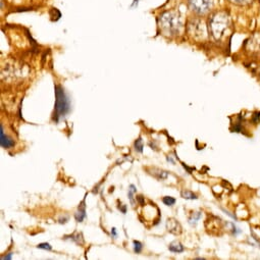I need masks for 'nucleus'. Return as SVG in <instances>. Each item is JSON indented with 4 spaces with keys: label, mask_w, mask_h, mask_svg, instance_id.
<instances>
[{
    "label": "nucleus",
    "mask_w": 260,
    "mask_h": 260,
    "mask_svg": "<svg viewBox=\"0 0 260 260\" xmlns=\"http://www.w3.org/2000/svg\"><path fill=\"white\" fill-rule=\"evenodd\" d=\"M232 26L231 18L224 11H219L211 15L208 21L209 34L216 40H221L230 32Z\"/></svg>",
    "instance_id": "1"
},
{
    "label": "nucleus",
    "mask_w": 260,
    "mask_h": 260,
    "mask_svg": "<svg viewBox=\"0 0 260 260\" xmlns=\"http://www.w3.org/2000/svg\"><path fill=\"white\" fill-rule=\"evenodd\" d=\"M137 193V188H136V186L135 185H131L129 186V189H128V199H129V201H131V204L133 205V206H135V201H134V194H136Z\"/></svg>",
    "instance_id": "10"
},
{
    "label": "nucleus",
    "mask_w": 260,
    "mask_h": 260,
    "mask_svg": "<svg viewBox=\"0 0 260 260\" xmlns=\"http://www.w3.org/2000/svg\"><path fill=\"white\" fill-rule=\"evenodd\" d=\"M162 202L167 206H173L176 203V199L173 197H170V196H166L162 198Z\"/></svg>",
    "instance_id": "15"
},
{
    "label": "nucleus",
    "mask_w": 260,
    "mask_h": 260,
    "mask_svg": "<svg viewBox=\"0 0 260 260\" xmlns=\"http://www.w3.org/2000/svg\"><path fill=\"white\" fill-rule=\"evenodd\" d=\"M133 244H134V251H135V253H137V254L141 253L142 249H143V244L141 242H139V241H136V240L133 242Z\"/></svg>",
    "instance_id": "16"
},
{
    "label": "nucleus",
    "mask_w": 260,
    "mask_h": 260,
    "mask_svg": "<svg viewBox=\"0 0 260 260\" xmlns=\"http://www.w3.org/2000/svg\"><path fill=\"white\" fill-rule=\"evenodd\" d=\"M136 199L138 200V202H139L141 205H144V197H143V196H138V197H136Z\"/></svg>",
    "instance_id": "19"
},
{
    "label": "nucleus",
    "mask_w": 260,
    "mask_h": 260,
    "mask_svg": "<svg viewBox=\"0 0 260 260\" xmlns=\"http://www.w3.org/2000/svg\"><path fill=\"white\" fill-rule=\"evenodd\" d=\"M54 90H55V105H54V112H53L52 119L54 122L57 123L61 117H64L70 112L71 100L61 86L55 85Z\"/></svg>",
    "instance_id": "3"
},
{
    "label": "nucleus",
    "mask_w": 260,
    "mask_h": 260,
    "mask_svg": "<svg viewBox=\"0 0 260 260\" xmlns=\"http://www.w3.org/2000/svg\"><path fill=\"white\" fill-rule=\"evenodd\" d=\"M37 248L39 249H43V250H47V251H50L52 250V246L49 244V243H40Z\"/></svg>",
    "instance_id": "17"
},
{
    "label": "nucleus",
    "mask_w": 260,
    "mask_h": 260,
    "mask_svg": "<svg viewBox=\"0 0 260 260\" xmlns=\"http://www.w3.org/2000/svg\"><path fill=\"white\" fill-rule=\"evenodd\" d=\"M229 2L237 6H247V5H250L252 2H254V0H229Z\"/></svg>",
    "instance_id": "13"
},
{
    "label": "nucleus",
    "mask_w": 260,
    "mask_h": 260,
    "mask_svg": "<svg viewBox=\"0 0 260 260\" xmlns=\"http://www.w3.org/2000/svg\"><path fill=\"white\" fill-rule=\"evenodd\" d=\"M135 150L139 153H142L143 152V149H144V144H143V140L142 138H138V140L135 141Z\"/></svg>",
    "instance_id": "12"
},
{
    "label": "nucleus",
    "mask_w": 260,
    "mask_h": 260,
    "mask_svg": "<svg viewBox=\"0 0 260 260\" xmlns=\"http://www.w3.org/2000/svg\"><path fill=\"white\" fill-rule=\"evenodd\" d=\"M71 239L76 242L79 245H83L84 244V239H83V235L81 233H77V234H73L70 236Z\"/></svg>",
    "instance_id": "11"
},
{
    "label": "nucleus",
    "mask_w": 260,
    "mask_h": 260,
    "mask_svg": "<svg viewBox=\"0 0 260 260\" xmlns=\"http://www.w3.org/2000/svg\"><path fill=\"white\" fill-rule=\"evenodd\" d=\"M181 195H182V197L185 198V199H191V200L197 199V196H196L194 193L190 192V191H185V190H184V191H182Z\"/></svg>",
    "instance_id": "14"
},
{
    "label": "nucleus",
    "mask_w": 260,
    "mask_h": 260,
    "mask_svg": "<svg viewBox=\"0 0 260 260\" xmlns=\"http://www.w3.org/2000/svg\"><path fill=\"white\" fill-rule=\"evenodd\" d=\"M188 30H189V33L195 38H198V37L203 38L204 35L206 34V29L203 23L199 20H192L188 24Z\"/></svg>",
    "instance_id": "5"
},
{
    "label": "nucleus",
    "mask_w": 260,
    "mask_h": 260,
    "mask_svg": "<svg viewBox=\"0 0 260 260\" xmlns=\"http://www.w3.org/2000/svg\"><path fill=\"white\" fill-rule=\"evenodd\" d=\"M111 236L115 239L117 237V233H116V229L115 228H112L111 229Z\"/></svg>",
    "instance_id": "20"
},
{
    "label": "nucleus",
    "mask_w": 260,
    "mask_h": 260,
    "mask_svg": "<svg viewBox=\"0 0 260 260\" xmlns=\"http://www.w3.org/2000/svg\"><path fill=\"white\" fill-rule=\"evenodd\" d=\"M68 220H69V217H68V216H66V217L60 218V219H59V222H60V223H66Z\"/></svg>",
    "instance_id": "21"
},
{
    "label": "nucleus",
    "mask_w": 260,
    "mask_h": 260,
    "mask_svg": "<svg viewBox=\"0 0 260 260\" xmlns=\"http://www.w3.org/2000/svg\"><path fill=\"white\" fill-rule=\"evenodd\" d=\"M150 174L158 180H166L169 177V172H166L160 169H153L152 173H150Z\"/></svg>",
    "instance_id": "8"
},
{
    "label": "nucleus",
    "mask_w": 260,
    "mask_h": 260,
    "mask_svg": "<svg viewBox=\"0 0 260 260\" xmlns=\"http://www.w3.org/2000/svg\"><path fill=\"white\" fill-rule=\"evenodd\" d=\"M158 25L164 35L174 37L181 33L183 29V20L179 12L168 11L160 15Z\"/></svg>",
    "instance_id": "2"
},
{
    "label": "nucleus",
    "mask_w": 260,
    "mask_h": 260,
    "mask_svg": "<svg viewBox=\"0 0 260 260\" xmlns=\"http://www.w3.org/2000/svg\"><path fill=\"white\" fill-rule=\"evenodd\" d=\"M169 250L174 253H182V252H184L185 248L180 242H174L169 246Z\"/></svg>",
    "instance_id": "9"
},
{
    "label": "nucleus",
    "mask_w": 260,
    "mask_h": 260,
    "mask_svg": "<svg viewBox=\"0 0 260 260\" xmlns=\"http://www.w3.org/2000/svg\"><path fill=\"white\" fill-rule=\"evenodd\" d=\"M85 200H86V198H84V200L82 201V203H81L80 206H79L78 211L75 213V219H76L78 222H82V221L86 218V216H87V214H86Z\"/></svg>",
    "instance_id": "7"
},
{
    "label": "nucleus",
    "mask_w": 260,
    "mask_h": 260,
    "mask_svg": "<svg viewBox=\"0 0 260 260\" xmlns=\"http://www.w3.org/2000/svg\"><path fill=\"white\" fill-rule=\"evenodd\" d=\"M13 252H11V253H8V255H6V256H2V259L3 260H10V259H12L13 258Z\"/></svg>",
    "instance_id": "18"
},
{
    "label": "nucleus",
    "mask_w": 260,
    "mask_h": 260,
    "mask_svg": "<svg viewBox=\"0 0 260 260\" xmlns=\"http://www.w3.org/2000/svg\"><path fill=\"white\" fill-rule=\"evenodd\" d=\"M188 7L194 14L204 16L211 11L213 0H188Z\"/></svg>",
    "instance_id": "4"
},
{
    "label": "nucleus",
    "mask_w": 260,
    "mask_h": 260,
    "mask_svg": "<svg viewBox=\"0 0 260 260\" xmlns=\"http://www.w3.org/2000/svg\"><path fill=\"white\" fill-rule=\"evenodd\" d=\"M0 145L5 149H11L16 145L15 141L10 136L6 135L3 124H0Z\"/></svg>",
    "instance_id": "6"
}]
</instances>
